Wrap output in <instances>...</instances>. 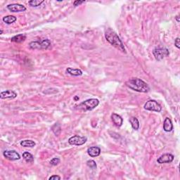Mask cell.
<instances>
[{
	"instance_id": "obj_13",
	"label": "cell",
	"mask_w": 180,
	"mask_h": 180,
	"mask_svg": "<svg viewBox=\"0 0 180 180\" xmlns=\"http://www.w3.org/2000/svg\"><path fill=\"white\" fill-rule=\"evenodd\" d=\"M111 119L113 122L117 127H120L123 123V120L120 115L116 114V113H113L111 115Z\"/></svg>"
},
{
	"instance_id": "obj_3",
	"label": "cell",
	"mask_w": 180,
	"mask_h": 180,
	"mask_svg": "<svg viewBox=\"0 0 180 180\" xmlns=\"http://www.w3.org/2000/svg\"><path fill=\"white\" fill-rule=\"evenodd\" d=\"M99 104V101L96 98H90L80 104L77 106L76 108L82 110H92L98 106Z\"/></svg>"
},
{
	"instance_id": "obj_17",
	"label": "cell",
	"mask_w": 180,
	"mask_h": 180,
	"mask_svg": "<svg viewBox=\"0 0 180 180\" xmlns=\"http://www.w3.org/2000/svg\"><path fill=\"white\" fill-rule=\"evenodd\" d=\"M21 145L23 147H29V148H33L35 147L36 144L33 140H23V141H21Z\"/></svg>"
},
{
	"instance_id": "obj_21",
	"label": "cell",
	"mask_w": 180,
	"mask_h": 180,
	"mask_svg": "<svg viewBox=\"0 0 180 180\" xmlns=\"http://www.w3.org/2000/svg\"><path fill=\"white\" fill-rule=\"evenodd\" d=\"M44 0H31L28 2L29 5L32 7H37L44 3Z\"/></svg>"
},
{
	"instance_id": "obj_18",
	"label": "cell",
	"mask_w": 180,
	"mask_h": 180,
	"mask_svg": "<svg viewBox=\"0 0 180 180\" xmlns=\"http://www.w3.org/2000/svg\"><path fill=\"white\" fill-rule=\"evenodd\" d=\"M25 39H26L25 35L21 34V35H16V36L13 37L11 38V41H13V42L21 43V42H23V41H24Z\"/></svg>"
},
{
	"instance_id": "obj_7",
	"label": "cell",
	"mask_w": 180,
	"mask_h": 180,
	"mask_svg": "<svg viewBox=\"0 0 180 180\" xmlns=\"http://www.w3.org/2000/svg\"><path fill=\"white\" fill-rule=\"evenodd\" d=\"M87 138L84 137L75 135V136L71 137L68 139V143L70 145L82 146L87 142Z\"/></svg>"
},
{
	"instance_id": "obj_1",
	"label": "cell",
	"mask_w": 180,
	"mask_h": 180,
	"mask_svg": "<svg viewBox=\"0 0 180 180\" xmlns=\"http://www.w3.org/2000/svg\"><path fill=\"white\" fill-rule=\"evenodd\" d=\"M126 86L131 90L141 93H147L150 90L147 82L139 78H132L125 82Z\"/></svg>"
},
{
	"instance_id": "obj_10",
	"label": "cell",
	"mask_w": 180,
	"mask_h": 180,
	"mask_svg": "<svg viewBox=\"0 0 180 180\" xmlns=\"http://www.w3.org/2000/svg\"><path fill=\"white\" fill-rule=\"evenodd\" d=\"M7 9L10 11L16 13V12H23L26 10V7L25 6L20 4H12L7 6Z\"/></svg>"
},
{
	"instance_id": "obj_9",
	"label": "cell",
	"mask_w": 180,
	"mask_h": 180,
	"mask_svg": "<svg viewBox=\"0 0 180 180\" xmlns=\"http://www.w3.org/2000/svg\"><path fill=\"white\" fill-rule=\"evenodd\" d=\"M174 160V156L173 155L170 154V153H165V154L162 155L161 156H160L159 158L157 160V162L160 164H163V163H172Z\"/></svg>"
},
{
	"instance_id": "obj_19",
	"label": "cell",
	"mask_w": 180,
	"mask_h": 180,
	"mask_svg": "<svg viewBox=\"0 0 180 180\" xmlns=\"http://www.w3.org/2000/svg\"><path fill=\"white\" fill-rule=\"evenodd\" d=\"M23 158L25 161L27 163H31L34 162V157L33 155L30 153H29V152L27 151L24 152V153H23Z\"/></svg>"
},
{
	"instance_id": "obj_20",
	"label": "cell",
	"mask_w": 180,
	"mask_h": 180,
	"mask_svg": "<svg viewBox=\"0 0 180 180\" xmlns=\"http://www.w3.org/2000/svg\"><path fill=\"white\" fill-rule=\"evenodd\" d=\"M2 20L7 24H11L16 21V17L14 16H11V15H9V16H4L2 18Z\"/></svg>"
},
{
	"instance_id": "obj_12",
	"label": "cell",
	"mask_w": 180,
	"mask_h": 180,
	"mask_svg": "<svg viewBox=\"0 0 180 180\" xmlns=\"http://www.w3.org/2000/svg\"><path fill=\"white\" fill-rule=\"evenodd\" d=\"M87 153L89 154V156L92 157V158L97 157L101 153V149H100L99 147H90L87 149Z\"/></svg>"
},
{
	"instance_id": "obj_22",
	"label": "cell",
	"mask_w": 180,
	"mask_h": 180,
	"mask_svg": "<svg viewBox=\"0 0 180 180\" xmlns=\"http://www.w3.org/2000/svg\"><path fill=\"white\" fill-rule=\"evenodd\" d=\"M52 131H53L54 133L56 134V136H58L61 132V126H60V124H58V123H56V124H55L52 127Z\"/></svg>"
},
{
	"instance_id": "obj_29",
	"label": "cell",
	"mask_w": 180,
	"mask_h": 180,
	"mask_svg": "<svg viewBox=\"0 0 180 180\" xmlns=\"http://www.w3.org/2000/svg\"><path fill=\"white\" fill-rule=\"evenodd\" d=\"M75 100H79V97H78V96H75Z\"/></svg>"
},
{
	"instance_id": "obj_16",
	"label": "cell",
	"mask_w": 180,
	"mask_h": 180,
	"mask_svg": "<svg viewBox=\"0 0 180 180\" xmlns=\"http://www.w3.org/2000/svg\"><path fill=\"white\" fill-rule=\"evenodd\" d=\"M130 122L131 123V125L132 128L134 130H138L139 128V120L135 117H131L130 118Z\"/></svg>"
},
{
	"instance_id": "obj_8",
	"label": "cell",
	"mask_w": 180,
	"mask_h": 180,
	"mask_svg": "<svg viewBox=\"0 0 180 180\" xmlns=\"http://www.w3.org/2000/svg\"><path fill=\"white\" fill-rule=\"evenodd\" d=\"M3 155L7 159L10 160V161H17L21 158V156L18 152H16L14 150H7L4 151Z\"/></svg>"
},
{
	"instance_id": "obj_30",
	"label": "cell",
	"mask_w": 180,
	"mask_h": 180,
	"mask_svg": "<svg viewBox=\"0 0 180 180\" xmlns=\"http://www.w3.org/2000/svg\"><path fill=\"white\" fill-rule=\"evenodd\" d=\"M2 33H3V30H0V34H1H1H2Z\"/></svg>"
},
{
	"instance_id": "obj_25",
	"label": "cell",
	"mask_w": 180,
	"mask_h": 180,
	"mask_svg": "<svg viewBox=\"0 0 180 180\" xmlns=\"http://www.w3.org/2000/svg\"><path fill=\"white\" fill-rule=\"evenodd\" d=\"M175 45L177 49H180V39L179 37H177L175 40Z\"/></svg>"
},
{
	"instance_id": "obj_27",
	"label": "cell",
	"mask_w": 180,
	"mask_h": 180,
	"mask_svg": "<svg viewBox=\"0 0 180 180\" xmlns=\"http://www.w3.org/2000/svg\"><path fill=\"white\" fill-rule=\"evenodd\" d=\"M85 1H75L73 2V4L74 6H75V7H77V6H79L80 4H82V3H84Z\"/></svg>"
},
{
	"instance_id": "obj_11",
	"label": "cell",
	"mask_w": 180,
	"mask_h": 180,
	"mask_svg": "<svg viewBox=\"0 0 180 180\" xmlns=\"http://www.w3.org/2000/svg\"><path fill=\"white\" fill-rule=\"evenodd\" d=\"M17 96V94L12 90H7L1 92L0 97L1 99L4 98H15Z\"/></svg>"
},
{
	"instance_id": "obj_26",
	"label": "cell",
	"mask_w": 180,
	"mask_h": 180,
	"mask_svg": "<svg viewBox=\"0 0 180 180\" xmlns=\"http://www.w3.org/2000/svg\"><path fill=\"white\" fill-rule=\"evenodd\" d=\"M49 180H59L61 179V177H59L58 175H53V176L50 177L49 178Z\"/></svg>"
},
{
	"instance_id": "obj_6",
	"label": "cell",
	"mask_w": 180,
	"mask_h": 180,
	"mask_svg": "<svg viewBox=\"0 0 180 180\" xmlns=\"http://www.w3.org/2000/svg\"><path fill=\"white\" fill-rule=\"evenodd\" d=\"M144 108L147 110L155 112H161L162 110L161 106L155 100H149L144 105Z\"/></svg>"
},
{
	"instance_id": "obj_4",
	"label": "cell",
	"mask_w": 180,
	"mask_h": 180,
	"mask_svg": "<svg viewBox=\"0 0 180 180\" xmlns=\"http://www.w3.org/2000/svg\"><path fill=\"white\" fill-rule=\"evenodd\" d=\"M29 46L30 49H47L51 46V41L47 39L34 41H31Z\"/></svg>"
},
{
	"instance_id": "obj_23",
	"label": "cell",
	"mask_w": 180,
	"mask_h": 180,
	"mask_svg": "<svg viewBox=\"0 0 180 180\" xmlns=\"http://www.w3.org/2000/svg\"><path fill=\"white\" fill-rule=\"evenodd\" d=\"M87 165L88 167H90L92 169H96V163L93 160H89L87 162Z\"/></svg>"
},
{
	"instance_id": "obj_2",
	"label": "cell",
	"mask_w": 180,
	"mask_h": 180,
	"mask_svg": "<svg viewBox=\"0 0 180 180\" xmlns=\"http://www.w3.org/2000/svg\"><path fill=\"white\" fill-rule=\"evenodd\" d=\"M105 37L106 39V40L108 41L111 45H113V47H115V48L120 50L121 52L125 53L126 52L124 47V44H123L121 39H120L118 34L115 33L114 30H113L110 28L107 29L105 32Z\"/></svg>"
},
{
	"instance_id": "obj_24",
	"label": "cell",
	"mask_w": 180,
	"mask_h": 180,
	"mask_svg": "<svg viewBox=\"0 0 180 180\" xmlns=\"http://www.w3.org/2000/svg\"><path fill=\"white\" fill-rule=\"evenodd\" d=\"M58 163H60V159L58 158H54L50 161V164L52 165H57Z\"/></svg>"
},
{
	"instance_id": "obj_28",
	"label": "cell",
	"mask_w": 180,
	"mask_h": 180,
	"mask_svg": "<svg viewBox=\"0 0 180 180\" xmlns=\"http://www.w3.org/2000/svg\"><path fill=\"white\" fill-rule=\"evenodd\" d=\"M175 18H176V20H177V21L178 23L179 22V16H177L176 17H175Z\"/></svg>"
},
{
	"instance_id": "obj_14",
	"label": "cell",
	"mask_w": 180,
	"mask_h": 180,
	"mask_svg": "<svg viewBox=\"0 0 180 180\" xmlns=\"http://www.w3.org/2000/svg\"><path fill=\"white\" fill-rule=\"evenodd\" d=\"M163 130L167 132H171L173 130V124H172L170 118H166L165 119L163 123Z\"/></svg>"
},
{
	"instance_id": "obj_15",
	"label": "cell",
	"mask_w": 180,
	"mask_h": 180,
	"mask_svg": "<svg viewBox=\"0 0 180 180\" xmlns=\"http://www.w3.org/2000/svg\"><path fill=\"white\" fill-rule=\"evenodd\" d=\"M66 73L73 76H81L82 75V71L80 69L72 68H68L66 69Z\"/></svg>"
},
{
	"instance_id": "obj_5",
	"label": "cell",
	"mask_w": 180,
	"mask_h": 180,
	"mask_svg": "<svg viewBox=\"0 0 180 180\" xmlns=\"http://www.w3.org/2000/svg\"><path fill=\"white\" fill-rule=\"evenodd\" d=\"M153 54L157 61H161L170 55L168 49L166 48H156L153 51Z\"/></svg>"
}]
</instances>
